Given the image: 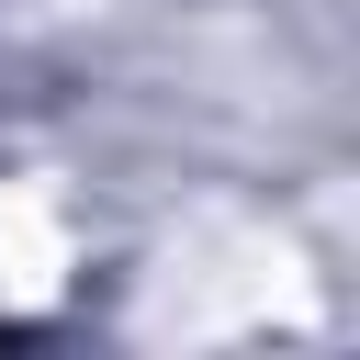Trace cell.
Segmentation results:
<instances>
[{"mask_svg":"<svg viewBox=\"0 0 360 360\" xmlns=\"http://www.w3.org/2000/svg\"><path fill=\"white\" fill-rule=\"evenodd\" d=\"M304 315H315V281H304L292 236L202 214L169 236V259L135 304V338H236V326H304Z\"/></svg>","mask_w":360,"mask_h":360,"instance_id":"cell-1","label":"cell"},{"mask_svg":"<svg viewBox=\"0 0 360 360\" xmlns=\"http://www.w3.org/2000/svg\"><path fill=\"white\" fill-rule=\"evenodd\" d=\"M68 270H79V236H68L56 191L45 180H0V304L11 315H45L68 292Z\"/></svg>","mask_w":360,"mask_h":360,"instance_id":"cell-2","label":"cell"}]
</instances>
